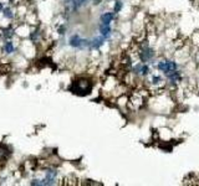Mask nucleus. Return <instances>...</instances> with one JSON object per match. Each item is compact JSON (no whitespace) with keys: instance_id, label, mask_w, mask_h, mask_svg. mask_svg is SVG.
Here are the masks:
<instances>
[{"instance_id":"f257e3e1","label":"nucleus","mask_w":199,"mask_h":186,"mask_svg":"<svg viewBox=\"0 0 199 186\" xmlns=\"http://www.w3.org/2000/svg\"><path fill=\"white\" fill-rule=\"evenodd\" d=\"M157 68L162 73L168 74L170 72L175 71V69H178V63L175 61H172V60H161L158 65H157Z\"/></svg>"},{"instance_id":"f03ea898","label":"nucleus","mask_w":199,"mask_h":186,"mask_svg":"<svg viewBox=\"0 0 199 186\" xmlns=\"http://www.w3.org/2000/svg\"><path fill=\"white\" fill-rule=\"evenodd\" d=\"M138 52H140V60H141L142 63H148L149 61H152V58H153L154 55H156L154 50L152 47H149L146 42L141 46V49Z\"/></svg>"},{"instance_id":"7ed1b4c3","label":"nucleus","mask_w":199,"mask_h":186,"mask_svg":"<svg viewBox=\"0 0 199 186\" xmlns=\"http://www.w3.org/2000/svg\"><path fill=\"white\" fill-rule=\"evenodd\" d=\"M70 46L75 49H85V47H90V42L91 40H86V39H82L78 35H73L70 37Z\"/></svg>"},{"instance_id":"20e7f679","label":"nucleus","mask_w":199,"mask_h":186,"mask_svg":"<svg viewBox=\"0 0 199 186\" xmlns=\"http://www.w3.org/2000/svg\"><path fill=\"white\" fill-rule=\"evenodd\" d=\"M105 41H106V37H103L102 35H100V36H97V37H95V39H92L91 40V42H90V47L91 49H100L101 46H102L103 44H105Z\"/></svg>"},{"instance_id":"39448f33","label":"nucleus","mask_w":199,"mask_h":186,"mask_svg":"<svg viewBox=\"0 0 199 186\" xmlns=\"http://www.w3.org/2000/svg\"><path fill=\"white\" fill-rule=\"evenodd\" d=\"M115 19V12L112 11H107V12H103L102 15H101L100 20H101V24H106V25H110L112 20Z\"/></svg>"},{"instance_id":"423d86ee","label":"nucleus","mask_w":199,"mask_h":186,"mask_svg":"<svg viewBox=\"0 0 199 186\" xmlns=\"http://www.w3.org/2000/svg\"><path fill=\"white\" fill-rule=\"evenodd\" d=\"M98 30H100V35H102L103 37H106V39H108V37L111 36V34H112V29H111V26L106 25V24H101Z\"/></svg>"},{"instance_id":"0eeeda50","label":"nucleus","mask_w":199,"mask_h":186,"mask_svg":"<svg viewBox=\"0 0 199 186\" xmlns=\"http://www.w3.org/2000/svg\"><path fill=\"white\" fill-rule=\"evenodd\" d=\"M4 50H5L6 53H13L14 51H15V47H14V45H13L11 41L8 40L5 42V45H4Z\"/></svg>"},{"instance_id":"6e6552de","label":"nucleus","mask_w":199,"mask_h":186,"mask_svg":"<svg viewBox=\"0 0 199 186\" xmlns=\"http://www.w3.org/2000/svg\"><path fill=\"white\" fill-rule=\"evenodd\" d=\"M151 73V68L147 63H142V67H141V76H148Z\"/></svg>"},{"instance_id":"1a4fd4ad","label":"nucleus","mask_w":199,"mask_h":186,"mask_svg":"<svg viewBox=\"0 0 199 186\" xmlns=\"http://www.w3.org/2000/svg\"><path fill=\"white\" fill-rule=\"evenodd\" d=\"M122 8H123V1H121V0H117V1L115 3V6H113V12L115 14L119 12L122 10Z\"/></svg>"},{"instance_id":"9d476101","label":"nucleus","mask_w":199,"mask_h":186,"mask_svg":"<svg viewBox=\"0 0 199 186\" xmlns=\"http://www.w3.org/2000/svg\"><path fill=\"white\" fill-rule=\"evenodd\" d=\"M3 36L5 37L6 40H10L11 37L14 36V30L10 29V27H9V29H6V30H4V31H3Z\"/></svg>"},{"instance_id":"9b49d317","label":"nucleus","mask_w":199,"mask_h":186,"mask_svg":"<svg viewBox=\"0 0 199 186\" xmlns=\"http://www.w3.org/2000/svg\"><path fill=\"white\" fill-rule=\"evenodd\" d=\"M3 15H4V17H6V19H14V12H13L11 9H9V8L4 9V10H3Z\"/></svg>"},{"instance_id":"f8f14e48","label":"nucleus","mask_w":199,"mask_h":186,"mask_svg":"<svg viewBox=\"0 0 199 186\" xmlns=\"http://www.w3.org/2000/svg\"><path fill=\"white\" fill-rule=\"evenodd\" d=\"M151 82H152V85H159L161 82H163V80H162V77L161 76H156V74H153V76L151 77Z\"/></svg>"},{"instance_id":"ddd939ff","label":"nucleus","mask_w":199,"mask_h":186,"mask_svg":"<svg viewBox=\"0 0 199 186\" xmlns=\"http://www.w3.org/2000/svg\"><path fill=\"white\" fill-rule=\"evenodd\" d=\"M59 34H65V27H64V26L59 29Z\"/></svg>"},{"instance_id":"4468645a","label":"nucleus","mask_w":199,"mask_h":186,"mask_svg":"<svg viewBox=\"0 0 199 186\" xmlns=\"http://www.w3.org/2000/svg\"><path fill=\"white\" fill-rule=\"evenodd\" d=\"M84 1H86V0H77V4H78V6H81L82 5V3Z\"/></svg>"},{"instance_id":"2eb2a0df","label":"nucleus","mask_w":199,"mask_h":186,"mask_svg":"<svg viewBox=\"0 0 199 186\" xmlns=\"http://www.w3.org/2000/svg\"><path fill=\"white\" fill-rule=\"evenodd\" d=\"M4 10V6H3V3H0V11Z\"/></svg>"},{"instance_id":"dca6fc26","label":"nucleus","mask_w":199,"mask_h":186,"mask_svg":"<svg viewBox=\"0 0 199 186\" xmlns=\"http://www.w3.org/2000/svg\"><path fill=\"white\" fill-rule=\"evenodd\" d=\"M97 4H100V0H95V5H97Z\"/></svg>"},{"instance_id":"f3484780","label":"nucleus","mask_w":199,"mask_h":186,"mask_svg":"<svg viewBox=\"0 0 199 186\" xmlns=\"http://www.w3.org/2000/svg\"><path fill=\"white\" fill-rule=\"evenodd\" d=\"M198 57H199V52H198Z\"/></svg>"}]
</instances>
